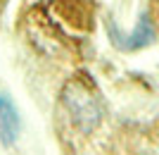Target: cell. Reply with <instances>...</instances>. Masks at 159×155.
Masks as SVG:
<instances>
[{"instance_id":"1","label":"cell","mask_w":159,"mask_h":155,"mask_svg":"<svg viewBox=\"0 0 159 155\" xmlns=\"http://www.w3.org/2000/svg\"><path fill=\"white\" fill-rule=\"evenodd\" d=\"M62 100H64L69 115H71V122L76 127H81L83 131H90L102 117L98 95L93 91H88V84L81 79H74L71 84H66Z\"/></svg>"},{"instance_id":"2","label":"cell","mask_w":159,"mask_h":155,"mask_svg":"<svg viewBox=\"0 0 159 155\" xmlns=\"http://www.w3.org/2000/svg\"><path fill=\"white\" fill-rule=\"evenodd\" d=\"M19 129H21V119H19V112H17V105L5 93H0V143L5 148L14 146Z\"/></svg>"}]
</instances>
